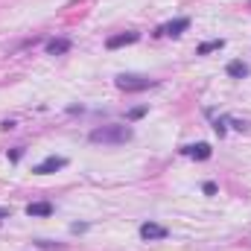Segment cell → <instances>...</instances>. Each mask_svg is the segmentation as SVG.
<instances>
[{"label":"cell","instance_id":"6da1fadb","mask_svg":"<svg viewBox=\"0 0 251 251\" xmlns=\"http://www.w3.org/2000/svg\"><path fill=\"white\" fill-rule=\"evenodd\" d=\"M126 140H131L128 126H102L91 131V143H126Z\"/></svg>","mask_w":251,"mask_h":251},{"label":"cell","instance_id":"7a4b0ae2","mask_svg":"<svg viewBox=\"0 0 251 251\" xmlns=\"http://www.w3.org/2000/svg\"><path fill=\"white\" fill-rule=\"evenodd\" d=\"M155 85H158L155 79H143V76H117L120 91H146V88H155Z\"/></svg>","mask_w":251,"mask_h":251},{"label":"cell","instance_id":"3957f363","mask_svg":"<svg viewBox=\"0 0 251 251\" xmlns=\"http://www.w3.org/2000/svg\"><path fill=\"white\" fill-rule=\"evenodd\" d=\"M64 164H67L64 158H59V155H50V158H44V161H41V164H38V167H35L32 173H38V176H50V173L62 170Z\"/></svg>","mask_w":251,"mask_h":251},{"label":"cell","instance_id":"277c9868","mask_svg":"<svg viewBox=\"0 0 251 251\" xmlns=\"http://www.w3.org/2000/svg\"><path fill=\"white\" fill-rule=\"evenodd\" d=\"M167 234H170V231H167L164 225H158V222H143V225H140V237H143V240H164Z\"/></svg>","mask_w":251,"mask_h":251},{"label":"cell","instance_id":"5b68a950","mask_svg":"<svg viewBox=\"0 0 251 251\" xmlns=\"http://www.w3.org/2000/svg\"><path fill=\"white\" fill-rule=\"evenodd\" d=\"M137 38H140L137 32H120V35H111V38L105 41V47H108V50H120L126 44H134Z\"/></svg>","mask_w":251,"mask_h":251},{"label":"cell","instance_id":"8992f818","mask_svg":"<svg viewBox=\"0 0 251 251\" xmlns=\"http://www.w3.org/2000/svg\"><path fill=\"white\" fill-rule=\"evenodd\" d=\"M190 26L187 18H176V21H170V24H164L161 29H158V35H181L184 29Z\"/></svg>","mask_w":251,"mask_h":251},{"label":"cell","instance_id":"52a82bcc","mask_svg":"<svg viewBox=\"0 0 251 251\" xmlns=\"http://www.w3.org/2000/svg\"><path fill=\"white\" fill-rule=\"evenodd\" d=\"M70 50V41L67 38H53V41H47V56H62Z\"/></svg>","mask_w":251,"mask_h":251},{"label":"cell","instance_id":"ba28073f","mask_svg":"<svg viewBox=\"0 0 251 251\" xmlns=\"http://www.w3.org/2000/svg\"><path fill=\"white\" fill-rule=\"evenodd\" d=\"M184 152H187L190 158H196V161H207V158H210V146H207V143H196V146H187Z\"/></svg>","mask_w":251,"mask_h":251},{"label":"cell","instance_id":"9c48e42d","mask_svg":"<svg viewBox=\"0 0 251 251\" xmlns=\"http://www.w3.org/2000/svg\"><path fill=\"white\" fill-rule=\"evenodd\" d=\"M26 213H29V216H50V213H53V204H50V201H32V204L26 207Z\"/></svg>","mask_w":251,"mask_h":251},{"label":"cell","instance_id":"30bf717a","mask_svg":"<svg viewBox=\"0 0 251 251\" xmlns=\"http://www.w3.org/2000/svg\"><path fill=\"white\" fill-rule=\"evenodd\" d=\"M228 76H234V79H243V76H249V64L243 62H228Z\"/></svg>","mask_w":251,"mask_h":251},{"label":"cell","instance_id":"8fae6325","mask_svg":"<svg viewBox=\"0 0 251 251\" xmlns=\"http://www.w3.org/2000/svg\"><path fill=\"white\" fill-rule=\"evenodd\" d=\"M222 47H225V41H222V38H213V41H204V44H201L196 53H199V56H207V53H213V50H222Z\"/></svg>","mask_w":251,"mask_h":251},{"label":"cell","instance_id":"7c38bea8","mask_svg":"<svg viewBox=\"0 0 251 251\" xmlns=\"http://www.w3.org/2000/svg\"><path fill=\"white\" fill-rule=\"evenodd\" d=\"M143 111H146V108H134V111H131L128 117H131V120H137V117H143Z\"/></svg>","mask_w":251,"mask_h":251},{"label":"cell","instance_id":"4fadbf2b","mask_svg":"<svg viewBox=\"0 0 251 251\" xmlns=\"http://www.w3.org/2000/svg\"><path fill=\"white\" fill-rule=\"evenodd\" d=\"M204 193H207V196H213V193H216V184H210V181H207V184H204Z\"/></svg>","mask_w":251,"mask_h":251},{"label":"cell","instance_id":"5bb4252c","mask_svg":"<svg viewBox=\"0 0 251 251\" xmlns=\"http://www.w3.org/2000/svg\"><path fill=\"white\" fill-rule=\"evenodd\" d=\"M6 216H9V210H6V207H0V219H6Z\"/></svg>","mask_w":251,"mask_h":251}]
</instances>
